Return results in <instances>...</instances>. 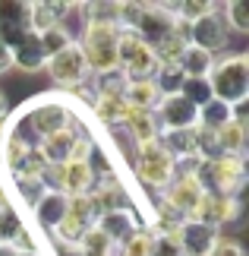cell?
Listing matches in <instances>:
<instances>
[{
  "label": "cell",
  "instance_id": "cell-1",
  "mask_svg": "<svg viewBox=\"0 0 249 256\" xmlns=\"http://www.w3.org/2000/svg\"><path fill=\"white\" fill-rule=\"evenodd\" d=\"M208 86H212L215 102L227 108H240L249 98V54H221L215 57L212 73H208Z\"/></svg>",
  "mask_w": 249,
  "mask_h": 256
},
{
  "label": "cell",
  "instance_id": "cell-2",
  "mask_svg": "<svg viewBox=\"0 0 249 256\" xmlns=\"http://www.w3.org/2000/svg\"><path fill=\"white\" fill-rule=\"evenodd\" d=\"M25 120H28L32 142H41L47 136L69 130L79 117H76V104H69L63 95H41L32 104H25Z\"/></svg>",
  "mask_w": 249,
  "mask_h": 256
},
{
  "label": "cell",
  "instance_id": "cell-3",
  "mask_svg": "<svg viewBox=\"0 0 249 256\" xmlns=\"http://www.w3.org/2000/svg\"><path fill=\"white\" fill-rule=\"evenodd\" d=\"M133 174L142 186H152V190L164 193L167 184L174 180L177 174V162L171 158V152L161 146V140H148L133 146Z\"/></svg>",
  "mask_w": 249,
  "mask_h": 256
},
{
  "label": "cell",
  "instance_id": "cell-4",
  "mask_svg": "<svg viewBox=\"0 0 249 256\" xmlns=\"http://www.w3.org/2000/svg\"><path fill=\"white\" fill-rule=\"evenodd\" d=\"M199 180L215 196H243L246 186V158L237 155H218L215 162H202L196 168Z\"/></svg>",
  "mask_w": 249,
  "mask_h": 256
},
{
  "label": "cell",
  "instance_id": "cell-5",
  "mask_svg": "<svg viewBox=\"0 0 249 256\" xmlns=\"http://www.w3.org/2000/svg\"><path fill=\"white\" fill-rule=\"evenodd\" d=\"M44 70H47V76H51V82L57 88H63V92H73V88L79 92V88L92 80V70H88V64H85V54H82V48H79L76 42L66 44L60 54L47 57Z\"/></svg>",
  "mask_w": 249,
  "mask_h": 256
},
{
  "label": "cell",
  "instance_id": "cell-6",
  "mask_svg": "<svg viewBox=\"0 0 249 256\" xmlns=\"http://www.w3.org/2000/svg\"><path fill=\"white\" fill-rule=\"evenodd\" d=\"M186 42H189V48H199V51H205V54H212V57L218 51H224V44H227V26H224L221 13H218V6L212 10V13L199 16L196 22L186 26Z\"/></svg>",
  "mask_w": 249,
  "mask_h": 256
},
{
  "label": "cell",
  "instance_id": "cell-7",
  "mask_svg": "<svg viewBox=\"0 0 249 256\" xmlns=\"http://www.w3.org/2000/svg\"><path fill=\"white\" fill-rule=\"evenodd\" d=\"M158 130H193L199 124V108H193L183 95H161L155 108Z\"/></svg>",
  "mask_w": 249,
  "mask_h": 256
},
{
  "label": "cell",
  "instance_id": "cell-8",
  "mask_svg": "<svg viewBox=\"0 0 249 256\" xmlns=\"http://www.w3.org/2000/svg\"><path fill=\"white\" fill-rule=\"evenodd\" d=\"M28 6L19 0H0V42L6 48H16L28 32Z\"/></svg>",
  "mask_w": 249,
  "mask_h": 256
},
{
  "label": "cell",
  "instance_id": "cell-9",
  "mask_svg": "<svg viewBox=\"0 0 249 256\" xmlns=\"http://www.w3.org/2000/svg\"><path fill=\"white\" fill-rule=\"evenodd\" d=\"M95 228L104 234L111 244H120L129 238V234H136L139 228H145V222L139 218V209H123V212H107V215H98Z\"/></svg>",
  "mask_w": 249,
  "mask_h": 256
},
{
  "label": "cell",
  "instance_id": "cell-10",
  "mask_svg": "<svg viewBox=\"0 0 249 256\" xmlns=\"http://www.w3.org/2000/svg\"><path fill=\"white\" fill-rule=\"evenodd\" d=\"M76 10V4H57V0H38L28 6V32L35 38L44 35L47 28L63 26V19Z\"/></svg>",
  "mask_w": 249,
  "mask_h": 256
},
{
  "label": "cell",
  "instance_id": "cell-11",
  "mask_svg": "<svg viewBox=\"0 0 249 256\" xmlns=\"http://www.w3.org/2000/svg\"><path fill=\"white\" fill-rule=\"evenodd\" d=\"M66 206H69V196L63 193H54V190H44L41 196H38V202L32 206V222L38 224V231L51 234L57 224H60V218L66 215Z\"/></svg>",
  "mask_w": 249,
  "mask_h": 256
},
{
  "label": "cell",
  "instance_id": "cell-12",
  "mask_svg": "<svg viewBox=\"0 0 249 256\" xmlns=\"http://www.w3.org/2000/svg\"><path fill=\"white\" fill-rule=\"evenodd\" d=\"M218 234L215 228H208V224H196V222H183L180 231H177V240H180V250L183 256H208L212 247L218 244Z\"/></svg>",
  "mask_w": 249,
  "mask_h": 256
},
{
  "label": "cell",
  "instance_id": "cell-13",
  "mask_svg": "<svg viewBox=\"0 0 249 256\" xmlns=\"http://www.w3.org/2000/svg\"><path fill=\"white\" fill-rule=\"evenodd\" d=\"M85 126H82V120H76L69 130H63V133H57V136H47V140H41V142H35V149L41 152V158L47 162V164H66L69 158H73V146H76V136L82 133Z\"/></svg>",
  "mask_w": 249,
  "mask_h": 256
},
{
  "label": "cell",
  "instance_id": "cell-14",
  "mask_svg": "<svg viewBox=\"0 0 249 256\" xmlns=\"http://www.w3.org/2000/svg\"><path fill=\"white\" fill-rule=\"evenodd\" d=\"M120 126L126 130L129 140H133V146L148 142V140H155V136L161 133V130H158L155 114H152V111H142V108H133V104H126V108H123Z\"/></svg>",
  "mask_w": 249,
  "mask_h": 256
},
{
  "label": "cell",
  "instance_id": "cell-15",
  "mask_svg": "<svg viewBox=\"0 0 249 256\" xmlns=\"http://www.w3.org/2000/svg\"><path fill=\"white\" fill-rule=\"evenodd\" d=\"M95 162H79L69 158L63 164V196H85L95 186Z\"/></svg>",
  "mask_w": 249,
  "mask_h": 256
},
{
  "label": "cell",
  "instance_id": "cell-16",
  "mask_svg": "<svg viewBox=\"0 0 249 256\" xmlns=\"http://www.w3.org/2000/svg\"><path fill=\"white\" fill-rule=\"evenodd\" d=\"M123 95H104V92H95L92 102H88V111H92V120L104 130H114L120 126V117H123Z\"/></svg>",
  "mask_w": 249,
  "mask_h": 256
},
{
  "label": "cell",
  "instance_id": "cell-17",
  "mask_svg": "<svg viewBox=\"0 0 249 256\" xmlns=\"http://www.w3.org/2000/svg\"><path fill=\"white\" fill-rule=\"evenodd\" d=\"M158 140H161V146L171 152V158L177 164L199 158V155H196V133L193 130H161Z\"/></svg>",
  "mask_w": 249,
  "mask_h": 256
},
{
  "label": "cell",
  "instance_id": "cell-18",
  "mask_svg": "<svg viewBox=\"0 0 249 256\" xmlns=\"http://www.w3.org/2000/svg\"><path fill=\"white\" fill-rule=\"evenodd\" d=\"M9 51H13V66H19L22 73H41L44 64H47V57H44V51H41V44H38L35 35H25L22 42L16 48H9Z\"/></svg>",
  "mask_w": 249,
  "mask_h": 256
},
{
  "label": "cell",
  "instance_id": "cell-19",
  "mask_svg": "<svg viewBox=\"0 0 249 256\" xmlns=\"http://www.w3.org/2000/svg\"><path fill=\"white\" fill-rule=\"evenodd\" d=\"M218 142H221L224 155H237V158H246V120L240 114H234L221 130H218Z\"/></svg>",
  "mask_w": 249,
  "mask_h": 256
},
{
  "label": "cell",
  "instance_id": "cell-20",
  "mask_svg": "<svg viewBox=\"0 0 249 256\" xmlns=\"http://www.w3.org/2000/svg\"><path fill=\"white\" fill-rule=\"evenodd\" d=\"M212 64H215L212 54L199 51V48H186L177 66H180V73L186 76V80H208V73H212Z\"/></svg>",
  "mask_w": 249,
  "mask_h": 256
},
{
  "label": "cell",
  "instance_id": "cell-21",
  "mask_svg": "<svg viewBox=\"0 0 249 256\" xmlns=\"http://www.w3.org/2000/svg\"><path fill=\"white\" fill-rule=\"evenodd\" d=\"M123 102L133 108H142V111H155L158 102H161V92H158L155 82H126Z\"/></svg>",
  "mask_w": 249,
  "mask_h": 256
},
{
  "label": "cell",
  "instance_id": "cell-22",
  "mask_svg": "<svg viewBox=\"0 0 249 256\" xmlns=\"http://www.w3.org/2000/svg\"><path fill=\"white\" fill-rule=\"evenodd\" d=\"M28 228L25 224V215L16 209V206H3L0 209V244L13 247V244L22 238V231Z\"/></svg>",
  "mask_w": 249,
  "mask_h": 256
},
{
  "label": "cell",
  "instance_id": "cell-23",
  "mask_svg": "<svg viewBox=\"0 0 249 256\" xmlns=\"http://www.w3.org/2000/svg\"><path fill=\"white\" fill-rule=\"evenodd\" d=\"M240 215H243V196H215V228L240 222Z\"/></svg>",
  "mask_w": 249,
  "mask_h": 256
},
{
  "label": "cell",
  "instance_id": "cell-24",
  "mask_svg": "<svg viewBox=\"0 0 249 256\" xmlns=\"http://www.w3.org/2000/svg\"><path fill=\"white\" fill-rule=\"evenodd\" d=\"M234 114H237L234 108H227V104H221V102H215V98H212L205 108H199V124L196 126H205V130H215L218 133Z\"/></svg>",
  "mask_w": 249,
  "mask_h": 256
},
{
  "label": "cell",
  "instance_id": "cell-25",
  "mask_svg": "<svg viewBox=\"0 0 249 256\" xmlns=\"http://www.w3.org/2000/svg\"><path fill=\"white\" fill-rule=\"evenodd\" d=\"M38 44H41L44 57H54V54H60L66 44H73V32H69L66 26H54V28H47L44 35H38Z\"/></svg>",
  "mask_w": 249,
  "mask_h": 256
},
{
  "label": "cell",
  "instance_id": "cell-26",
  "mask_svg": "<svg viewBox=\"0 0 249 256\" xmlns=\"http://www.w3.org/2000/svg\"><path fill=\"white\" fill-rule=\"evenodd\" d=\"M193 133H196V155H199L202 162H215L218 155H224L215 130H205V126H193Z\"/></svg>",
  "mask_w": 249,
  "mask_h": 256
},
{
  "label": "cell",
  "instance_id": "cell-27",
  "mask_svg": "<svg viewBox=\"0 0 249 256\" xmlns=\"http://www.w3.org/2000/svg\"><path fill=\"white\" fill-rule=\"evenodd\" d=\"M177 95H183L193 108H205V104L215 98L208 80H183V86H180V92H177Z\"/></svg>",
  "mask_w": 249,
  "mask_h": 256
},
{
  "label": "cell",
  "instance_id": "cell-28",
  "mask_svg": "<svg viewBox=\"0 0 249 256\" xmlns=\"http://www.w3.org/2000/svg\"><path fill=\"white\" fill-rule=\"evenodd\" d=\"M221 19H224V26H227V32H249V6L246 4H240V0H231V4H224V13H221Z\"/></svg>",
  "mask_w": 249,
  "mask_h": 256
},
{
  "label": "cell",
  "instance_id": "cell-29",
  "mask_svg": "<svg viewBox=\"0 0 249 256\" xmlns=\"http://www.w3.org/2000/svg\"><path fill=\"white\" fill-rule=\"evenodd\" d=\"M148 253H152V231L148 228H139L117 247V256H148Z\"/></svg>",
  "mask_w": 249,
  "mask_h": 256
},
{
  "label": "cell",
  "instance_id": "cell-30",
  "mask_svg": "<svg viewBox=\"0 0 249 256\" xmlns=\"http://www.w3.org/2000/svg\"><path fill=\"white\" fill-rule=\"evenodd\" d=\"M186 76L180 73V66H161L155 76V86H158V92L161 95H177L180 92V86H183Z\"/></svg>",
  "mask_w": 249,
  "mask_h": 256
},
{
  "label": "cell",
  "instance_id": "cell-31",
  "mask_svg": "<svg viewBox=\"0 0 249 256\" xmlns=\"http://www.w3.org/2000/svg\"><path fill=\"white\" fill-rule=\"evenodd\" d=\"M148 256H183L177 234L174 238H167V234H152V253Z\"/></svg>",
  "mask_w": 249,
  "mask_h": 256
},
{
  "label": "cell",
  "instance_id": "cell-32",
  "mask_svg": "<svg viewBox=\"0 0 249 256\" xmlns=\"http://www.w3.org/2000/svg\"><path fill=\"white\" fill-rule=\"evenodd\" d=\"M208 256H246V250L234 238H218V244L212 247V253H208Z\"/></svg>",
  "mask_w": 249,
  "mask_h": 256
},
{
  "label": "cell",
  "instance_id": "cell-33",
  "mask_svg": "<svg viewBox=\"0 0 249 256\" xmlns=\"http://www.w3.org/2000/svg\"><path fill=\"white\" fill-rule=\"evenodd\" d=\"M6 70H13V51H9L3 42H0V76H3Z\"/></svg>",
  "mask_w": 249,
  "mask_h": 256
},
{
  "label": "cell",
  "instance_id": "cell-34",
  "mask_svg": "<svg viewBox=\"0 0 249 256\" xmlns=\"http://www.w3.org/2000/svg\"><path fill=\"white\" fill-rule=\"evenodd\" d=\"M54 253H57V256H85L79 247H54Z\"/></svg>",
  "mask_w": 249,
  "mask_h": 256
},
{
  "label": "cell",
  "instance_id": "cell-35",
  "mask_svg": "<svg viewBox=\"0 0 249 256\" xmlns=\"http://www.w3.org/2000/svg\"><path fill=\"white\" fill-rule=\"evenodd\" d=\"M3 206H13V196H9V190H6V184L0 180V209Z\"/></svg>",
  "mask_w": 249,
  "mask_h": 256
},
{
  "label": "cell",
  "instance_id": "cell-36",
  "mask_svg": "<svg viewBox=\"0 0 249 256\" xmlns=\"http://www.w3.org/2000/svg\"><path fill=\"white\" fill-rule=\"evenodd\" d=\"M3 117H9V98H6L3 88H0V120H3Z\"/></svg>",
  "mask_w": 249,
  "mask_h": 256
},
{
  "label": "cell",
  "instance_id": "cell-37",
  "mask_svg": "<svg viewBox=\"0 0 249 256\" xmlns=\"http://www.w3.org/2000/svg\"><path fill=\"white\" fill-rule=\"evenodd\" d=\"M6 130H9V117L0 120V146H3V140H6Z\"/></svg>",
  "mask_w": 249,
  "mask_h": 256
},
{
  "label": "cell",
  "instance_id": "cell-38",
  "mask_svg": "<svg viewBox=\"0 0 249 256\" xmlns=\"http://www.w3.org/2000/svg\"><path fill=\"white\" fill-rule=\"evenodd\" d=\"M16 256H44L41 250H28V253H16Z\"/></svg>",
  "mask_w": 249,
  "mask_h": 256
}]
</instances>
